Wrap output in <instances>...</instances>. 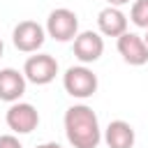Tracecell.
Wrapping results in <instances>:
<instances>
[{
  "mask_svg": "<svg viewBox=\"0 0 148 148\" xmlns=\"http://www.w3.org/2000/svg\"><path fill=\"white\" fill-rule=\"evenodd\" d=\"M65 136L72 148H97L102 141V127L97 113L88 104H72L65 111Z\"/></svg>",
  "mask_w": 148,
  "mask_h": 148,
  "instance_id": "cell-1",
  "label": "cell"
},
{
  "mask_svg": "<svg viewBox=\"0 0 148 148\" xmlns=\"http://www.w3.org/2000/svg\"><path fill=\"white\" fill-rule=\"evenodd\" d=\"M97 74L88 67V65H72L65 69L62 74V88L67 95L76 97V99H88L97 92Z\"/></svg>",
  "mask_w": 148,
  "mask_h": 148,
  "instance_id": "cell-2",
  "label": "cell"
},
{
  "mask_svg": "<svg viewBox=\"0 0 148 148\" xmlns=\"http://www.w3.org/2000/svg\"><path fill=\"white\" fill-rule=\"evenodd\" d=\"M44 28L46 35L56 42H74V37L79 35V16L67 7H58L49 14Z\"/></svg>",
  "mask_w": 148,
  "mask_h": 148,
  "instance_id": "cell-3",
  "label": "cell"
},
{
  "mask_svg": "<svg viewBox=\"0 0 148 148\" xmlns=\"http://www.w3.org/2000/svg\"><path fill=\"white\" fill-rule=\"evenodd\" d=\"M44 39H46V28L39 25L37 21H21L12 30V42L23 53H37L44 46Z\"/></svg>",
  "mask_w": 148,
  "mask_h": 148,
  "instance_id": "cell-4",
  "label": "cell"
},
{
  "mask_svg": "<svg viewBox=\"0 0 148 148\" xmlns=\"http://www.w3.org/2000/svg\"><path fill=\"white\" fill-rule=\"evenodd\" d=\"M5 123L14 134H30L39 125V111L28 102H14L5 113Z\"/></svg>",
  "mask_w": 148,
  "mask_h": 148,
  "instance_id": "cell-5",
  "label": "cell"
},
{
  "mask_svg": "<svg viewBox=\"0 0 148 148\" xmlns=\"http://www.w3.org/2000/svg\"><path fill=\"white\" fill-rule=\"evenodd\" d=\"M23 74H25V79H28L30 83H35V86H46V83H51V81L56 79V74H58V60H56L53 56H49V53H35V56H30V58L25 60Z\"/></svg>",
  "mask_w": 148,
  "mask_h": 148,
  "instance_id": "cell-6",
  "label": "cell"
},
{
  "mask_svg": "<svg viewBox=\"0 0 148 148\" xmlns=\"http://www.w3.org/2000/svg\"><path fill=\"white\" fill-rule=\"evenodd\" d=\"M104 53V37L95 30H83L74 37V56L81 65L97 62Z\"/></svg>",
  "mask_w": 148,
  "mask_h": 148,
  "instance_id": "cell-7",
  "label": "cell"
},
{
  "mask_svg": "<svg viewBox=\"0 0 148 148\" xmlns=\"http://www.w3.org/2000/svg\"><path fill=\"white\" fill-rule=\"evenodd\" d=\"M116 46H118V53L123 56V60H125L127 65L141 67V65L148 62V46H146V42H143L141 35L127 30V32H123V35L118 37Z\"/></svg>",
  "mask_w": 148,
  "mask_h": 148,
  "instance_id": "cell-8",
  "label": "cell"
},
{
  "mask_svg": "<svg viewBox=\"0 0 148 148\" xmlns=\"http://www.w3.org/2000/svg\"><path fill=\"white\" fill-rule=\"evenodd\" d=\"M25 86H28V79L23 72L14 69V67H5L0 69V99L2 102H18L25 92Z\"/></svg>",
  "mask_w": 148,
  "mask_h": 148,
  "instance_id": "cell-9",
  "label": "cell"
},
{
  "mask_svg": "<svg viewBox=\"0 0 148 148\" xmlns=\"http://www.w3.org/2000/svg\"><path fill=\"white\" fill-rule=\"evenodd\" d=\"M97 28L104 37H120L123 32H127V16L123 14L120 7H104L99 14H97Z\"/></svg>",
  "mask_w": 148,
  "mask_h": 148,
  "instance_id": "cell-10",
  "label": "cell"
},
{
  "mask_svg": "<svg viewBox=\"0 0 148 148\" xmlns=\"http://www.w3.org/2000/svg\"><path fill=\"white\" fill-rule=\"evenodd\" d=\"M102 139L109 148H134L136 134H134V127L127 120H111L106 125Z\"/></svg>",
  "mask_w": 148,
  "mask_h": 148,
  "instance_id": "cell-11",
  "label": "cell"
},
{
  "mask_svg": "<svg viewBox=\"0 0 148 148\" xmlns=\"http://www.w3.org/2000/svg\"><path fill=\"white\" fill-rule=\"evenodd\" d=\"M130 21L136 28L148 30V0H134L130 9Z\"/></svg>",
  "mask_w": 148,
  "mask_h": 148,
  "instance_id": "cell-12",
  "label": "cell"
},
{
  "mask_svg": "<svg viewBox=\"0 0 148 148\" xmlns=\"http://www.w3.org/2000/svg\"><path fill=\"white\" fill-rule=\"evenodd\" d=\"M0 148H23L16 134H2L0 136Z\"/></svg>",
  "mask_w": 148,
  "mask_h": 148,
  "instance_id": "cell-13",
  "label": "cell"
},
{
  "mask_svg": "<svg viewBox=\"0 0 148 148\" xmlns=\"http://www.w3.org/2000/svg\"><path fill=\"white\" fill-rule=\"evenodd\" d=\"M35 148H62V146L56 143V141H46V143H39V146H35Z\"/></svg>",
  "mask_w": 148,
  "mask_h": 148,
  "instance_id": "cell-14",
  "label": "cell"
},
{
  "mask_svg": "<svg viewBox=\"0 0 148 148\" xmlns=\"http://www.w3.org/2000/svg\"><path fill=\"white\" fill-rule=\"evenodd\" d=\"M109 5H113V7H123V5H130L132 0H106Z\"/></svg>",
  "mask_w": 148,
  "mask_h": 148,
  "instance_id": "cell-15",
  "label": "cell"
},
{
  "mask_svg": "<svg viewBox=\"0 0 148 148\" xmlns=\"http://www.w3.org/2000/svg\"><path fill=\"white\" fill-rule=\"evenodd\" d=\"M2 53H5V44H2V39H0V58H2Z\"/></svg>",
  "mask_w": 148,
  "mask_h": 148,
  "instance_id": "cell-16",
  "label": "cell"
},
{
  "mask_svg": "<svg viewBox=\"0 0 148 148\" xmlns=\"http://www.w3.org/2000/svg\"><path fill=\"white\" fill-rule=\"evenodd\" d=\"M143 42H146V46H148V30H146V37H143Z\"/></svg>",
  "mask_w": 148,
  "mask_h": 148,
  "instance_id": "cell-17",
  "label": "cell"
}]
</instances>
